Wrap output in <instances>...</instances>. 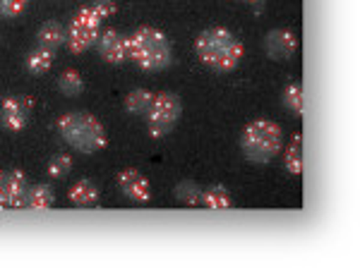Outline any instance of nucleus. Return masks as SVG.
<instances>
[{
  "mask_svg": "<svg viewBox=\"0 0 360 268\" xmlns=\"http://www.w3.org/2000/svg\"><path fill=\"white\" fill-rule=\"evenodd\" d=\"M39 41H41L44 48H51L56 51L58 46L65 43V27L60 25V22H46L39 29Z\"/></svg>",
  "mask_w": 360,
  "mask_h": 268,
  "instance_id": "nucleus-15",
  "label": "nucleus"
},
{
  "mask_svg": "<svg viewBox=\"0 0 360 268\" xmlns=\"http://www.w3.org/2000/svg\"><path fill=\"white\" fill-rule=\"evenodd\" d=\"M96 48L98 55L111 65H123L125 60H130V48H127V36H123L115 29H103L96 36Z\"/></svg>",
  "mask_w": 360,
  "mask_h": 268,
  "instance_id": "nucleus-7",
  "label": "nucleus"
},
{
  "mask_svg": "<svg viewBox=\"0 0 360 268\" xmlns=\"http://www.w3.org/2000/svg\"><path fill=\"white\" fill-rule=\"evenodd\" d=\"M101 22L103 20L96 15V10L91 5L89 8H82L75 15V20L65 27V46L72 53L89 51L96 43V36L101 32Z\"/></svg>",
  "mask_w": 360,
  "mask_h": 268,
  "instance_id": "nucleus-6",
  "label": "nucleus"
},
{
  "mask_svg": "<svg viewBox=\"0 0 360 268\" xmlns=\"http://www.w3.org/2000/svg\"><path fill=\"white\" fill-rule=\"evenodd\" d=\"M286 168L291 175H303V134H295L286 151Z\"/></svg>",
  "mask_w": 360,
  "mask_h": 268,
  "instance_id": "nucleus-17",
  "label": "nucleus"
},
{
  "mask_svg": "<svg viewBox=\"0 0 360 268\" xmlns=\"http://www.w3.org/2000/svg\"><path fill=\"white\" fill-rule=\"evenodd\" d=\"M197 58L217 72H233L245 55V46L224 27H212L195 39Z\"/></svg>",
  "mask_w": 360,
  "mask_h": 268,
  "instance_id": "nucleus-1",
  "label": "nucleus"
},
{
  "mask_svg": "<svg viewBox=\"0 0 360 268\" xmlns=\"http://www.w3.org/2000/svg\"><path fill=\"white\" fill-rule=\"evenodd\" d=\"M118 187L125 192V196H130L135 201L147 203L152 199V185L137 168H123L118 173Z\"/></svg>",
  "mask_w": 360,
  "mask_h": 268,
  "instance_id": "nucleus-10",
  "label": "nucleus"
},
{
  "mask_svg": "<svg viewBox=\"0 0 360 268\" xmlns=\"http://www.w3.org/2000/svg\"><path fill=\"white\" fill-rule=\"evenodd\" d=\"M32 108H34L32 96H8L3 101V108H0L3 125L8 127L10 132H22L29 122Z\"/></svg>",
  "mask_w": 360,
  "mask_h": 268,
  "instance_id": "nucleus-9",
  "label": "nucleus"
},
{
  "mask_svg": "<svg viewBox=\"0 0 360 268\" xmlns=\"http://www.w3.org/2000/svg\"><path fill=\"white\" fill-rule=\"evenodd\" d=\"M264 46L271 60H288L298 51V36L288 29H274V32L266 34Z\"/></svg>",
  "mask_w": 360,
  "mask_h": 268,
  "instance_id": "nucleus-11",
  "label": "nucleus"
},
{
  "mask_svg": "<svg viewBox=\"0 0 360 268\" xmlns=\"http://www.w3.org/2000/svg\"><path fill=\"white\" fill-rule=\"evenodd\" d=\"M27 177L22 170H0V208H22Z\"/></svg>",
  "mask_w": 360,
  "mask_h": 268,
  "instance_id": "nucleus-8",
  "label": "nucleus"
},
{
  "mask_svg": "<svg viewBox=\"0 0 360 268\" xmlns=\"http://www.w3.org/2000/svg\"><path fill=\"white\" fill-rule=\"evenodd\" d=\"M58 130L63 139L72 149L82 154H96L108 147V134L101 120H96L91 113H68L58 120Z\"/></svg>",
  "mask_w": 360,
  "mask_h": 268,
  "instance_id": "nucleus-2",
  "label": "nucleus"
},
{
  "mask_svg": "<svg viewBox=\"0 0 360 268\" xmlns=\"http://www.w3.org/2000/svg\"><path fill=\"white\" fill-rule=\"evenodd\" d=\"M200 203L207 208H212V211H224V208L233 206V199H231V194L226 192V187H221V185H214V187H209L207 192H202Z\"/></svg>",
  "mask_w": 360,
  "mask_h": 268,
  "instance_id": "nucleus-14",
  "label": "nucleus"
},
{
  "mask_svg": "<svg viewBox=\"0 0 360 268\" xmlns=\"http://www.w3.org/2000/svg\"><path fill=\"white\" fill-rule=\"evenodd\" d=\"M240 149L248 161L269 163L281 151V127L271 120H252L240 134Z\"/></svg>",
  "mask_w": 360,
  "mask_h": 268,
  "instance_id": "nucleus-4",
  "label": "nucleus"
},
{
  "mask_svg": "<svg viewBox=\"0 0 360 268\" xmlns=\"http://www.w3.org/2000/svg\"><path fill=\"white\" fill-rule=\"evenodd\" d=\"M283 103L293 110V113L303 115L305 113V98H303V86L300 84H288L283 89Z\"/></svg>",
  "mask_w": 360,
  "mask_h": 268,
  "instance_id": "nucleus-20",
  "label": "nucleus"
},
{
  "mask_svg": "<svg viewBox=\"0 0 360 268\" xmlns=\"http://www.w3.org/2000/svg\"><path fill=\"white\" fill-rule=\"evenodd\" d=\"M27 5H29V0H0V15L15 20V17L25 15Z\"/></svg>",
  "mask_w": 360,
  "mask_h": 268,
  "instance_id": "nucleus-23",
  "label": "nucleus"
},
{
  "mask_svg": "<svg viewBox=\"0 0 360 268\" xmlns=\"http://www.w3.org/2000/svg\"><path fill=\"white\" fill-rule=\"evenodd\" d=\"M53 65V51L51 48H44V46H39L37 51H32L27 58V69L32 74H46Z\"/></svg>",
  "mask_w": 360,
  "mask_h": 268,
  "instance_id": "nucleus-16",
  "label": "nucleus"
},
{
  "mask_svg": "<svg viewBox=\"0 0 360 268\" xmlns=\"http://www.w3.org/2000/svg\"><path fill=\"white\" fill-rule=\"evenodd\" d=\"M243 3H259V0H243Z\"/></svg>",
  "mask_w": 360,
  "mask_h": 268,
  "instance_id": "nucleus-25",
  "label": "nucleus"
},
{
  "mask_svg": "<svg viewBox=\"0 0 360 268\" xmlns=\"http://www.w3.org/2000/svg\"><path fill=\"white\" fill-rule=\"evenodd\" d=\"M72 170V156L70 154H58L49 161V175L51 177H65Z\"/></svg>",
  "mask_w": 360,
  "mask_h": 268,
  "instance_id": "nucleus-22",
  "label": "nucleus"
},
{
  "mask_svg": "<svg viewBox=\"0 0 360 268\" xmlns=\"http://www.w3.org/2000/svg\"><path fill=\"white\" fill-rule=\"evenodd\" d=\"M127 48H130V60L147 72L164 69L173 55L171 41L166 39L164 32L154 27H142L132 36H127Z\"/></svg>",
  "mask_w": 360,
  "mask_h": 268,
  "instance_id": "nucleus-3",
  "label": "nucleus"
},
{
  "mask_svg": "<svg viewBox=\"0 0 360 268\" xmlns=\"http://www.w3.org/2000/svg\"><path fill=\"white\" fill-rule=\"evenodd\" d=\"M91 8L96 10V15L101 17V20H108V17H113L115 10H118V8H115V0H96Z\"/></svg>",
  "mask_w": 360,
  "mask_h": 268,
  "instance_id": "nucleus-24",
  "label": "nucleus"
},
{
  "mask_svg": "<svg viewBox=\"0 0 360 268\" xmlns=\"http://www.w3.org/2000/svg\"><path fill=\"white\" fill-rule=\"evenodd\" d=\"M58 86H60V91L65 96H77L84 91V79L77 69L70 67V69H63L60 79H58Z\"/></svg>",
  "mask_w": 360,
  "mask_h": 268,
  "instance_id": "nucleus-18",
  "label": "nucleus"
},
{
  "mask_svg": "<svg viewBox=\"0 0 360 268\" xmlns=\"http://www.w3.org/2000/svg\"><path fill=\"white\" fill-rule=\"evenodd\" d=\"M152 91L149 89H132L130 94L125 96V110L132 115H144V110L149 108V101H152Z\"/></svg>",
  "mask_w": 360,
  "mask_h": 268,
  "instance_id": "nucleus-19",
  "label": "nucleus"
},
{
  "mask_svg": "<svg viewBox=\"0 0 360 268\" xmlns=\"http://www.w3.org/2000/svg\"><path fill=\"white\" fill-rule=\"evenodd\" d=\"M53 192H51L49 185H34V187H27L25 192V201H22V208H37V211H49L53 206Z\"/></svg>",
  "mask_w": 360,
  "mask_h": 268,
  "instance_id": "nucleus-13",
  "label": "nucleus"
},
{
  "mask_svg": "<svg viewBox=\"0 0 360 268\" xmlns=\"http://www.w3.org/2000/svg\"><path fill=\"white\" fill-rule=\"evenodd\" d=\"M180 113H183V106H180V98L176 94H168V91L154 94L152 101H149V108L144 110L149 134L154 139L166 137L173 130V125L180 120Z\"/></svg>",
  "mask_w": 360,
  "mask_h": 268,
  "instance_id": "nucleus-5",
  "label": "nucleus"
},
{
  "mask_svg": "<svg viewBox=\"0 0 360 268\" xmlns=\"http://www.w3.org/2000/svg\"><path fill=\"white\" fill-rule=\"evenodd\" d=\"M176 196H178V201L185 203V206H197L202 199V189H200V185L185 180V182H180L176 187Z\"/></svg>",
  "mask_w": 360,
  "mask_h": 268,
  "instance_id": "nucleus-21",
  "label": "nucleus"
},
{
  "mask_svg": "<svg viewBox=\"0 0 360 268\" xmlns=\"http://www.w3.org/2000/svg\"><path fill=\"white\" fill-rule=\"evenodd\" d=\"M68 199L72 206H96L98 203V187L89 180H79L68 192Z\"/></svg>",
  "mask_w": 360,
  "mask_h": 268,
  "instance_id": "nucleus-12",
  "label": "nucleus"
}]
</instances>
